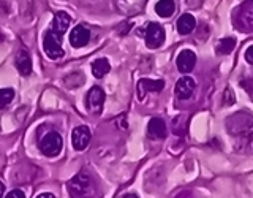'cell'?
I'll list each match as a JSON object with an SVG mask.
<instances>
[{
	"label": "cell",
	"instance_id": "7",
	"mask_svg": "<svg viewBox=\"0 0 253 198\" xmlns=\"http://www.w3.org/2000/svg\"><path fill=\"white\" fill-rule=\"evenodd\" d=\"M90 129L87 125H79L71 133V145L76 150H84L90 143Z\"/></svg>",
	"mask_w": 253,
	"mask_h": 198
},
{
	"label": "cell",
	"instance_id": "17",
	"mask_svg": "<svg viewBox=\"0 0 253 198\" xmlns=\"http://www.w3.org/2000/svg\"><path fill=\"white\" fill-rule=\"evenodd\" d=\"M109 70H111V65L106 57H100L92 62V73L95 78H103Z\"/></svg>",
	"mask_w": 253,
	"mask_h": 198
},
{
	"label": "cell",
	"instance_id": "21",
	"mask_svg": "<svg viewBox=\"0 0 253 198\" xmlns=\"http://www.w3.org/2000/svg\"><path fill=\"white\" fill-rule=\"evenodd\" d=\"M3 197H5V198H24V197H26V195H24V192H22V190L16 189V190H11L10 194H8V195H3Z\"/></svg>",
	"mask_w": 253,
	"mask_h": 198
},
{
	"label": "cell",
	"instance_id": "2",
	"mask_svg": "<svg viewBox=\"0 0 253 198\" xmlns=\"http://www.w3.org/2000/svg\"><path fill=\"white\" fill-rule=\"evenodd\" d=\"M62 34H59L57 30H54L52 27L49 29L44 34L43 38V48H44V52L47 54L49 59H59L62 57L63 54V48H62Z\"/></svg>",
	"mask_w": 253,
	"mask_h": 198
},
{
	"label": "cell",
	"instance_id": "24",
	"mask_svg": "<svg viewBox=\"0 0 253 198\" xmlns=\"http://www.w3.org/2000/svg\"><path fill=\"white\" fill-rule=\"evenodd\" d=\"M3 194H5V186L0 182V197H3Z\"/></svg>",
	"mask_w": 253,
	"mask_h": 198
},
{
	"label": "cell",
	"instance_id": "9",
	"mask_svg": "<svg viewBox=\"0 0 253 198\" xmlns=\"http://www.w3.org/2000/svg\"><path fill=\"white\" fill-rule=\"evenodd\" d=\"M117 10L125 16H133L139 13L146 5V0H114Z\"/></svg>",
	"mask_w": 253,
	"mask_h": 198
},
{
	"label": "cell",
	"instance_id": "5",
	"mask_svg": "<svg viewBox=\"0 0 253 198\" xmlns=\"http://www.w3.org/2000/svg\"><path fill=\"white\" fill-rule=\"evenodd\" d=\"M165 42V30L160 24L150 22L146 27V46L149 50H157Z\"/></svg>",
	"mask_w": 253,
	"mask_h": 198
},
{
	"label": "cell",
	"instance_id": "4",
	"mask_svg": "<svg viewBox=\"0 0 253 198\" xmlns=\"http://www.w3.org/2000/svg\"><path fill=\"white\" fill-rule=\"evenodd\" d=\"M40 150L46 157H57L62 150V137L57 132L46 133L43 140L40 141Z\"/></svg>",
	"mask_w": 253,
	"mask_h": 198
},
{
	"label": "cell",
	"instance_id": "3",
	"mask_svg": "<svg viewBox=\"0 0 253 198\" xmlns=\"http://www.w3.org/2000/svg\"><path fill=\"white\" fill-rule=\"evenodd\" d=\"M234 26L242 32H252L253 29V2L247 0L234 13Z\"/></svg>",
	"mask_w": 253,
	"mask_h": 198
},
{
	"label": "cell",
	"instance_id": "11",
	"mask_svg": "<svg viewBox=\"0 0 253 198\" xmlns=\"http://www.w3.org/2000/svg\"><path fill=\"white\" fill-rule=\"evenodd\" d=\"M90 40V32L84 26H76L70 32V43L73 48H83L89 43Z\"/></svg>",
	"mask_w": 253,
	"mask_h": 198
},
{
	"label": "cell",
	"instance_id": "1",
	"mask_svg": "<svg viewBox=\"0 0 253 198\" xmlns=\"http://www.w3.org/2000/svg\"><path fill=\"white\" fill-rule=\"evenodd\" d=\"M68 192L71 197H89L93 194V182L89 174L84 171L76 174V176L68 182Z\"/></svg>",
	"mask_w": 253,
	"mask_h": 198
},
{
	"label": "cell",
	"instance_id": "16",
	"mask_svg": "<svg viewBox=\"0 0 253 198\" xmlns=\"http://www.w3.org/2000/svg\"><path fill=\"white\" fill-rule=\"evenodd\" d=\"M70 22H71V18H70V14L65 13V11H59V13H55L54 16V21H52V29L54 30H57L59 34H65V32L68 30L70 27Z\"/></svg>",
	"mask_w": 253,
	"mask_h": 198
},
{
	"label": "cell",
	"instance_id": "18",
	"mask_svg": "<svg viewBox=\"0 0 253 198\" xmlns=\"http://www.w3.org/2000/svg\"><path fill=\"white\" fill-rule=\"evenodd\" d=\"M174 10H176L174 0H160V2L155 5V11L158 16H162V18H169V16H172Z\"/></svg>",
	"mask_w": 253,
	"mask_h": 198
},
{
	"label": "cell",
	"instance_id": "14",
	"mask_svg": "<svg viewBox=\"0 0 253 198\" xmlns=\"http://www.w3.org/2000/svg\"><path fill=\"white\" fill-rule=\"evenodd\" d=\"M14 65L18 68V71L22 76H29L32 73V59L27 51H19L16 54V59H14Z\"/></svg>",
	"mask_w": 253,
	"mask_h": 198
},
{
	"label": "cell",
	"instance_id": "22",
	"mask_svg": "<svg viewBox=\"0 0 253 198\" xmlns=\"http://www.w3.org/2000/svg\"><path fill=\"white\" fill-rule=\"evenodd\" d=\"M245 59H247L249 63H253V46L252 45L247 48V52H245Z\"/></svg>",
	"mask_w": 253,
	"mask_h": 198
},
{
	"label": "cell",
	"instance_id": "23",
	"mask_svg": "<svg viewBox=\"0 0 253 198\" xmlns=\"http://www.w3.org/2000/svg\"><path fill=\"white\" fill-rule=\"evenodd\" d=\"M38 198H54V195L49 194V192H44V194H42V195H38Z\"/></svg>",
	"mask_w": 253,
	"mask_h": 198
},
{
	"label": "cell",
	"instance_id": "8",
	"mask_svg": "<svg viewBox=\"0 0 253 198\" xmlns=\"http://www.w3.org/2000/svg\"><path fill=\"white\" fill-rule=\"evenodd\" d=\"M195 89H196V81L192 76L180 78L179 81L176 83V87H174L177 99H180V100H188L193 95Z\"/></svg>",
	"mask_w": 253,
	"mask_h": 198
},
{
	"label": "cell",
	"instance_id": "10",
	"mask_svg": "<svg viewBox=\"0 0 253 198\" xmlns=\"http://www.w3.org/2000/svg\"><path fill=\"white\" fill-rule=\"evenodd\" d=\"M176 63H177V70L180 71V73H190V71H192L196 65V55L193 51L184 50V51L179 52Z\"/></svg>",
	"mask_w": 253,
	"mask_h": 198
},
{
	"label": "cell",
	"instance_id": "19",
	"mask_svg": "<svg viewBox=\"0 0 253 198\" xmlns=\"http://www.w3.org/2000/svg\"><path fill=\"white\" fill-rule=\"evenodd\" d=\"M234 46H236V40L234 38H223L221 42L218 43V46H217V51L220 52V54H228V52H231L233 50H234Z\"/></svg>",
	"mask_w": 253,
	"mask_h": 198
},
{
	"label": "cell",
	"instance_id": "20",
	"mask_svg": "<svg viewBox=\"0 0 253 198\" xmlns=\"http://www.w3.org/2000/svg\"><path fill=\"white\" fill-rule=\"evenodd\" d=\"M14 99V91L13 89H0V109L8 106Z\"/></svg>",
	"mask_w": 253,
	"mask_h": 198
},
{
	"label": "cell",
	"instance_id": "6",
	"mask_svg": "<svg viewBox=\"0 0 253 198\" xmlns=\"http://www.w3.org/2000/svg\"><path fill=\"white\" fill-rule=\"evenodd\" d=\"M105 99H106V95L103 92L101 87L93 86L89 91V94H87V99H85L87 109L93 114H100L103 111V105H105Z\"/></svg>",
	"mask_w": 253,
	"mask_h": 198
},
{
	"label": "cell",
	"instance_id": "12",
	"mask_svg": "<svg viewBox=\"0 0 253 198\" xmlns=\"http://www.w3.org/2000/svg\"><path fill=\"white\" fill-rule=\"evenodd\" d=\"M147 137L150 140H163L166 137V124L163 119L154 117L147 124Z\"/></svg>",
	"mask_w": 253,
	"mask_h": 198
},
{
	"label": "cell",
	"instance_id": "15",
	"mask_svg": "<svg viewBox=\"0 0 253 198\" xmlns=\"http://www.w3.org/2000/svg\"><path fill=\"white\" fill-rule=\"evenodd\" d=\"M176 27H177V32H179L180 35H188L190 32L195 30V27H196V19L190 13H185V14H182L180 18L177 19Z\"/></svg>",
	"mask_w": 253,
	"mask_h": 198
},
{
	"label": "cell",
	"instance_id": "13",
	"mask_svg": "<svg viewBox=\"0 0 253 198\" xmlns=\"http://www.w3.org/2000/svg\"><path fill=\"white\" fill-rule=\"evenodd\" d=\"M163 87H165V81H160V79H157V81H152V79H141L138 83V99L142 100L150 92H160Z\"/></svg>",
	"mask_w": 253,
	"mask_h": 198
}]
</instances>
